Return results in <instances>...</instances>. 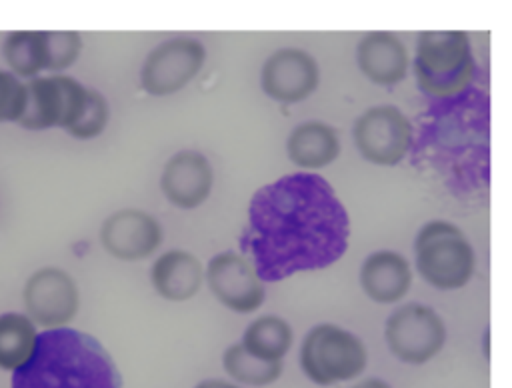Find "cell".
<instances>
[{
  "instance_id": "7",
  "label": "cell",
  "mask_w": 512,
  "mask_h": 388,
  "mask_svg": "<svg viewBox=\"0 0 512 388\" xmlns=\"http://www.w3.org/2000/svg\"><path fill=\"white\" fill-rule=\"evenodd\" d=\"M88 88L66 74L36 76L26 84V108L20 126L28 130H46L60 126L68 130L86 108Z\"/></svg>"
},
{
  "instance_id": "19",
  "label": "cell",
  "mask_w": 512,
  "mask_h": 388,
  "mask_svg": "<svg viewBox=\"0 0 512 388\" xmlns=\"http://www.w3.org/2000/svg\"><path fill=\"white\" fill-rule=\"evenodd\" d=\"M286 154L298 168L320 170L332 164L340 154L338 132L320 120L302 122L290 132Z\"/></svg>"
},
{
  "instance_id": "1",
  "label": "cell",
  "mask_w": 512,
  "mask_h": 388,
  "mask_svg": "<svg viewBox=\"0 0 512 388\" xmlns=\"http://www.w3.org/2000/svg\"><path fill=\"white\" fill-rule=\"evenodd\" d=\"M350 220L334 188L314 172H294L258 188L240 238L262 282L322 270L348 248Z\"/></svg>"
},
{
  "instance_id": "3",
  "label": "cell",
  "mask_w": 512,
  "mask_h": 388,
  "mask_svg": "<svg viewBox=\"0 0 512 388\" xmlns=\"http://www.w3.org/2000/svg\"><path fill=\"white\" fill-rule=\"evenodd\" d=\"M12 388H122V378L94 336L62 326L36 336L30 358L12 374Z\"/></svg>"
},
{
  "instance_id": "24",
  "label": "cell",
  "mask_w": 512,
  "mask_h": 388,
  "mask_svg": "<svg viewBox=\"0 0 512 388\" xmlns=\"http://www.w3.org/2000/svg\"><path fill=\"white\" fill-rule=\"evenodd\" d=\"M110 118V108L106 98L98 90H88L86 96V108L82 116L66 130L70 136L78 140H90L102 134Z\"/></svg>"
},
{
  "instance_id": "20",
  "label": "cell",
  "mask_w": 512,
  "mask_h": 388,
  "mask_svg": "<svg viewBox=\"0 0 512 388\" xmlns=\"http://www.w3.org/2000/svg\"><path fill=\"white\" fill-rule=\"evenodd\" d=\"M2 56L14 76L36 78L48 68V30H16L2 42Z\"/></svg>"
},
{
  "instance_id": "12",
  "label": "cell",
  "mask_w": 512,
  "mask_h": 388,
  "mask_svg": "<svg viewBox=\"0 0 512 388\" xmlns=\"http://www.w3.org/2000/svg\"><path fill=\"white\" fill-rule=\"evenodd\" d=\"M206 280L212 294L230 310L248 314L260 308L266 290L254 266L236 252H220L210 258Z\"/></svg>"
},
{
  "instance_id": "22",
  "label": "cell",
  "mask_w": 512,
  "mask_h": 388,
  "mask_svg": "<svg viewBox=\"0 0 512 388\" xmlns=\"http://www.w3.org/2000/svg\"><path fill=\"white\" fill-rule=\"evenodd\" d=\"M36 336V324L26 314H0V368L16 370L22 366L34 350Z\"/></svg>"
},
{
  "instance_id": "26",
  "label": "cell",
  "mask_w": 512,
  "mask_h": 388,
  "mask_svg": "<svg viewBox=\"0 0 512 388\" xmlns=\"http://www.w3.org/2000/svg\"><path fill=\"white\" fill-rule=\"evenodd\" d=\"M26 108V84L0 68V122H18Z\"/></svg>"
},
{
  "instance_id": "27",
  "label": "cell",
  "mask_w": 512,
  "mask_h": 388,
  "mask_svg": "<svg viewBox=\"0 0 512 388\" xmlns=\"http://www.w3.org/2000/svg\"><path fill=\"white\" fill-rule=\"evenodd\" d=\"M194 388H238V386L230 384V382H224V380H218V378H210V380H202Z\"/></svg>"
},
{
  "instance_id": "18",
  "label": "cell",
  "mask_w": 512,
  "mask_h": 388,
  "mask_svg": "<svg viewBox=\"0 0 512 388\" xmlns=\"http://www.w3.org/2000/svg\"><path fill=\"white\" fill-rule=\"evenodd\" d=\"M202 278V262L186 250L164 252L150 270V280L156 294L172 302H182L196 296L202 286Z\"/></svg>"
},
{
  "instance_id": "5",
  "label": "cell",
  "mask_w": 512,
  "mask_h": 388,
  "mask_svg": "<svg viewBox=\"0 0 512 388\" xmlns=\"http://www.w3.org/2000/svg\"><path fill=\"white\" fill-rule=\"evenodd\" d=\"M418 274L434 288L458 290L472 278L474 250L464 232L446 220L426 222L414 240Z\"/></svg>"
},
{
  "instance_id": "4",
  "label": "cell",
  "mask_w": 512,
  "mask_h": 388,
  "mask_svg": "<svg viewBox=\"0 0 512 388\" xmlns=\"http://www.w3.org/2000/svg\"><path fill=\"white\" fill-rule=\"evenodd\" d=\"M414 76L430 100L452 98L472 86L476 62L462 30H426L418 36Z\"/></svg>"
},
{
  "instance_id": "10",
  "label": "cell",
  "mask_w": 512,
  "mask_h": 388,
  "mask_svg": "<svg viewBox=\"0 0 512 388\" xmlns=\"http://www.w3.org/2000/svg\"><path fill=\"white\" fill-rule=\"evenodd\" d=\"M206 48L188 36H176L154 46L140 70V86L152 96L182 90L204 66Z\"/></svg>"
},
{
  "instance_id": "21",
  "label": "cell",
  "mask_w": 512,
  "mask_h": 388,
  "mask_svg": "<svg viewBox=\"0 0 512 388\" xmlns=\"http://www.w3.org/2000/svg\"><path fill=\"white\" fill-rule=\"evenodd\" d=\"M240 344L256 358L266 362H282L292 346V328L284 318L266 314L248 324Z\"/></svg>"
},
{
  "instance_id": "2",
  "label": "cell",
  "mask_w": 512,
  "mask_h": 388,
  "mask_svg": "<svg viewBox=\"0 0 512 388\" xmlns=\"http://www.w3.org/2000/svg\"><path fill=\"white\" fill-rule=\"evenodd\" d=\"M412 164L434 170L458 196H478L490 178V102L470 86L432 100L412 142Z\"/></svg>"
},
{
  "instance_id": "14",
  "label": "cell",
  "mask_w": 512,
  "mask_h": 388,
  "mask_svg": "<svg viewBox=\"0 0 512 388\" xmlns=\"http://www.w3.org/2000/svg\"><path fill=\"white\" fill-rule=\"evenodd\" d=\"M100 240L114 258L136 262L148 258L158 248L162 242V226L144 210H118L102 222Z\"/></svg>"
},
{
  "instance_id": "8",
  "label": "cell",
  "mask_w": 512,
  "mask_h": 388,
  "mask_svg": "<svg viewBox=\"0 0 512 388\" xmlns=\"http://www.w3.org/2000/svg\"><path fill=\"white\" fill-rule=\"evenodd\" d=\"M358 152L376 166L400 164L414 142V126L408 116L392 104L372 106L362 112L352 128Z\"/></svg>"
},
{
  "instance_id": "6",
  "label": "cell",
  "mask_w": 512,
  "mask_h": 388,
  "mask_svg": "<svg viewBox=\"0 0 512 388\" xmlns=\"http://www.w3.org/2000/svg\"><path fill=\"white\" fill-rule=\"evenodd\" d=\"M368 352L364 342L336 324H316L300 346L302 372L320 386L346 382L364 372Z\"/></svg>"
},
{
  "instance_id": "16",
  "label": "cell",
  "mask_w": 512,
  "mask_h": 388,
  "mask_svg": "<svg viewBox=\"0 0 512 388\" xmlns=\"http://www.w3.org/2000/svg\"><path fill=\"white\" fill-rule=\"evenodd\" d=\"M360 72L378 86H394L408 72V52L392 32H368L356 48Z\"/></svg>"
},
{
  "instance_id": "17",
  "label": "cell",
  "mask_w": 512,
  "mask_h": 388,
  "mask_svg": "<svg viewBox=\"0 0 512 388\" xmlns=\"http://www.w3.org/2000/svg\"><path fill=\"white\" fill-rule=\"evenodd\" d=\"M408 260L394 250L372 252L360 266V284L368 298L380 304L398 302L410 288Z\"/></svg>"
},
{
  "instance_id": "15",
  "label": "cell",
  "mask_w": 512,
  "mask_h": 388,
  "mask_svg": "<svg viewBox=\"0 0 512 388\" xmlns=\"http://www.w3.org/2000/svg\"><path fill=\"white\" fill-rule=\"evenodd\" d=\"M214 172L210 160L198 150H180L168 158L160 176V188L168 202L192 210L212 192Z\"/></svg>"
},
{
  "instance_id": "13",
  "label": "cell",
  "mask_w": 512,
  "mask_h": 388,
  "mask_svg": "<svg viewBox=\"0 0 512 388\" xmlns=\"http://www.w3.org/2000/svg\"><path fill=\"white\" fill-rule=\"evenodd\" d=\"M318 82V62L300 48H280L272 52L260 72L262 90L280 104L302 102L316 90Z\"/></svg>"
},
{
  "instance_id": "25",
  "label": "cell",
  "mask_w": 512,
  "mask_h": 388,
  "mask_svg": "<svg viewBox=\"0 0 512 388\" xmlns=\"http://www.w3.org/2000/svg\"><path fill=\"white\" fill-rule=\"evenodd\" d=\"M82 50V38L78 32L60 30L48 32V68L50 72H62L76 62Z\"/></svg>"
},
{
  "instance_id": "11",
  "label": "cell",
  "mask_w": 512,
  "mask_h": 388,
  "mask_svg": "<svg viewBox=\"0 0 512 388\" xmlns=\"http://www.w3.org/2000/svg\"><path fill=\"white\" fill-rule=\"evenodd\" d=\"M78 304V286L62 268H40L24 286V306L34 324L62 328L76 316Z\"/></svg>"
},
{
  "instance_id": "28",
  "label": "cell",
  "mask_w": 512,
  "mask_h": 388,
  "mask_svg": "<svg viewBox=\"0 0 512 388\" xmlns=\"http://www.w3.org/2000/svg\"><path fill=\"white\" fill-rule=\"evenodd\" d=\"M352 388H390V384L384 382V380H378V378H368V380H364V382H360Z\"/></svg>"
},
{
  "instance_id": "23",
  "label": "cell",
  "mask_w": 512,
  "mask_h": 388,
  "mask_svg": "<svg viewBox=\"0 0 512 388\" xmlns=\"http://www.w3.org/2000/svg\"><path fill=\"white\" fill-rule=\"evenodd\" d=\"M224 370L238 382L248 386H266L278 380L282 362H266L244 350L242 344H232L222 354Z\"/></svg>"
},
{
  "instance_id": "9",
  "label": "cell",
  "mask_w": 512,
  "mask_h": 388,
  "mask_svg": "<svg viewBox=\"0 0 512 388\" xmlns=\"http://www.w3.org/2000/svg\"><path fill=\"white\" fill-rule=\"evenodd\" d=\"M390 352L406 364L432 360L446 342L444 320L434 308L418 302L396 308L384 328Z\"/></svg>"
}]
</instances>
